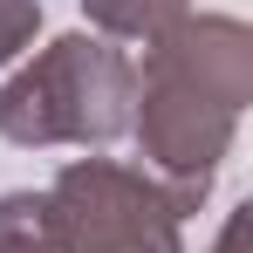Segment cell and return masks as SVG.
<instances>
[{
	"mask_svg": "<svg viewBox=\"0 0 253 253\" xmlns=\"http://www.w3.org/2000/svg\"><path fill=\"white\" fill-rule=\"evenodd\" d=\"M89 14V35H103V42H158L171 35L185 14H192V0H83Z\"/></svg>",
	"mask_w": 253,
	"mask_h": 253,
	"instance_id": "277c9868",
	"label": "cell"
},
{
	"mask_svg": "<svg viewBox=\"0 0 253 253\" xmlns=\"http://www.w3.org/2000/svg\"><path fill=\"white\" fill-rule=\"evenodd\" d=\"M130 55L103 35H55V42L21 62L7 89H0V137L21 144V151H55V144H76V151H103L130 130Z\"/></svg>",
	"mask_w": 253,
	"mask_h": 253,
	"instance_id": "7a4b0ae2",
	"label": "cell"
},
{
	"mask_svg": "<svg viewBox=\"0 0 253 253\" xmlns=\"http://www.w3.org/2000/svg\"><path fill=\"white\" fill-rule=\"evenodd\" d=\"M247 233H253V206H233L226 226H219V247H212V253H247Z\"/></svg>",
	"mask_w": 253,
	"mask_h": 253,
	"instance_id": "52a82bcc",
	"label": "cell"
},
{
	"mask_svg": "<svg viewBox=\"0 0 253 253\" xmlns=\"http://www.w3.org/2000/svg\"><path fill=\"white\" fill-rule=\"evenodd\" d=\"M55 253H185V219L144 165L69 158L42 192Z\"/></svg>",
	"mask_w": 253,
	"mask_h": 253,
	"instance_id": "3957f363",
	"label": "cell"
},
{
	"mask_svg": "<svg viewBox=\"0 0 253 253\" xmlns=\"http://www.w3.org/2000/svg\"><path fill=\"white\" fill-rule=\"evenodd\" d=\"M42 35V0H0V69H14Z\"/></svg>",
	"mask_w": 253,
	"mask_h": 253,
	"instance_id": "8992f818",
	"label": "cell"
},
{
	"mask_svg": "<svg viewBox=\"0 0 253 253\" xmlns=\"http://www.w3.org/2000/svg\"><path fill=\"white\" fill-rule=\"evenodd\" d=\"M130 76L137 158L185 219L206 206L233 151V130L253 103V28L240 14H185L171 35L144 48V62H130Z\"/></svg>",
	"mask_w": 253,
	"mask_h": 253,
	"instance_id": "6da1fadb",
	"label": "cell"
},
{
	"mask_svg": "<svg viewBox=\"0 0 253 253\" xmlns=\"http://www.w3.org/2000/svg\"><path fill=\"white\" fill-rule=\"evenodd\" d=\"M0 253H55L42 192H7L0 199Z\"/></svg>",
	"mask_w": 253,
	"mask_h": 253,
	"instance_id": "5b68a950",
	"label": "cell"
}]
</instances>
